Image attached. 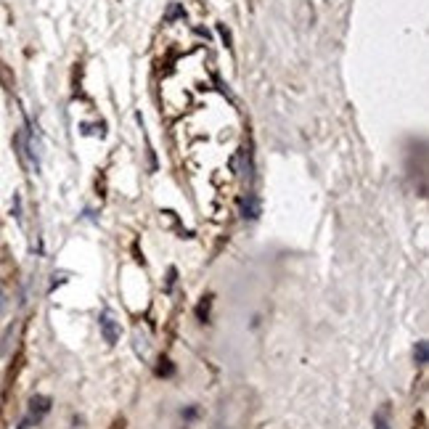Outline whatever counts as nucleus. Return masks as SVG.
<instances>
[{
  "label": "nucleus",
  "instance_id": "f257e3e1",
  "mask_svg": "<svg viewBox=\"0 0 429 429\" xmlns=\"http://www.w3.org/2000/svg\"><path fill=\"white\" fill-rule=\"evenodd\" d=\"M98 326H101V334H104V340L109 342V344H117V340H119V329H117V324H114V318H112L109 313H104V315L98 318Z\"/></svg>",
  "mask_w": 429,
  "mask_h": 429
},
{
  "label": "nucleus",
  "instance_id": "f03ea898",
  "mask_svg": "<svg viewBox=\"0 0 429 429\" xmlns=\"http://www.w3.org/2000/svg\"><path fill=\"white\" fill-rule=\"evenodd\" d=\"M427 342L421 340V342H416V350H414V356H416V366H427Z\"/></svg>",
  "mask_w": 429,
  "mask_h": 429
},
{
  "label": "nucleus",
  "instance_id": "7ed1b4c3",
  "mask_svg": "<svg viewBox=\"0 0 429 429\" xmlns=\"http://www.w3.org/2000/svg\"><path fill=\"white\" fill-rule=\"evenodd\" d=\"M6 310H8V295H6V289L0 286V318L6 315Z\"/></svg>",
  "mask_w": 429,
  "mask_h": 429
},
{
  "label": "nucleus",
  "instance_id": "20e7f679",
  "mask_svg": "<svg viewBox=\"0 0 429 429\" xmlns=\"http://www.w3.org/2000/svg\"><path fill=\"white\" fill-rule=\"evenodd\" d=\"M374 424H376V429H389V424H387L385 414H376V416H374Z\"/></svg>",
  "mask_w": 429,
  "mask_h": 429
}]
</instances>
